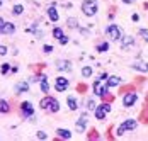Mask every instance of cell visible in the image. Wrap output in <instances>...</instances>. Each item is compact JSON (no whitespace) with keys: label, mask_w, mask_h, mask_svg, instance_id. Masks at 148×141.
<instances>
[{"label":"cell","mask_w":148,"mask_h":141,"mask_svg":"<svg viewBox=\"0 0 148 141\" xmlns=\"http://www.w3.org/2000/svg\"><path fill=\"white\" fill-rule=\"evenodd\" d=\"M97 10H99V3H97V0H85V2L82 3V12L87 15V17L95 15L97 14Z\"/></svg>","instance_id":"6da1fadb"},{"label":"cell","mask_w":148,"mask_h":141,"mask_svg":"<svg viewBox=\"0 0 148 141\" xmlns=\"http://www.w3.org/2000/svg\"><path fill=\"white\" fill-rule=\"evenodd\" d=\"M106 36L111 39V41H119L121 38H123V31L119 26L116 24H109L107 27H106Z\"/></svg>","instance_id":"7a4b0ae2"},{"label":"cell","mask_w":148,"mask_h":141,"mask_svg":"<svg viewBox=\"0 0 148 141\" xmlns=\"http://www.w3.org/2000/svg\"><path fill=\"white\" fill-rule=\"evenodd\" d=\"M136 126H138V123L134 121V119H126V121H123L121 124H119V127H118V136H123L126 131H134L136 129Z\"/></svg>","instance_id":"3957f363"},{"label":"cell","mask_w":148,"mask_h":141,"mask_svg":"<svg viewBox=\"0 0 148 141\" xmlns=\"http://www.w3.org/2000/svg\"><path fill=\"white\" fill-rule=\"evenodd\" d=\"M92 88H94V94L97 95V97H106L107 95V92H109V87L106 84H102V78H97L94 85H92Z\"/></svg>","instance_id":"277c9868"},{"label":"cell","mask_w":148,"mask_h":141,"mask_svg":"<svg viewBox=\"0 0 148 141\" xmlns=\"http://www.w3.org/2000/svg\"><path fill=\"white\" fill-rule=\"evenodd\" d=\"M109 112H111V104H107V102H104V104H101V105H97L95 111H94L95 117H97L99 121L106 119V116H107Z\"/></svg>","instance_id":"5b68a950"},{"label":"cell","mask_w":148,"mask_h":141,"mask_svg":"<svg viewBox=\"0 0 148 141\" xmlns=\"http://www.w3.org/2000/svg\"><path fill=\"white\" fill-rule=\"evenodd\" d=\"M21 112H22V117H32V114H34V107H32V104L31 102H22L21 104Z\"/></svg>","instance_id":"8992f818"},{"label":"cell","mask_w":148,"mask_h":141,"mask_svg":"<svg viewBox=\"0 0 148 141\" xmlns=\"http://www.w3.org/2000/svg\"><path fill=\"white\" fill-rule=\"evenodd\" d=\"M68 78H65V77H58L56 80H55V88H56V92H65L66 88H68Z\"/></svg>","instance_id":"52a82bcc"},{"label":"cell","mask_w":148,"mask_h":141,"mask_svg":"<svg viewBox=\"0 0 148 141\" xmlns=\"http://www.w3.org/2000/svg\"><path fill=\"white\" fill-rule=\"evenodd\" d=\"M136 100H138V95L134 94V92H130V94H126L124 97H123V105L124 107H131L136 104Z\"/></svg>","instance_id":"ba28073f"},{"label":"cell","mask_w":148,"mask_h":141,"mask_svg":"<svg viewBox=\"0 0 148 141\" xmlns=\"http://www.w3.org/2000/svg\"><path fill=\"white\" fill-rule=\"evenodd\" d=\"M131 68H134V70H138V71H141V73H148V61L138 60V61L131 63Z\"/></svg>","instance_id":"9c48e42d"},{"label":"cell","mask_w":148,"mask_h":141,"mask_svg":"<svg viewBox=\"0 0 148 141\" xmlns=\"http://www.w3.org/2000/svg\"><path fill=\"white\" fill-rule=\"evenodd\" d=\"M134 46V38L133 36H123L121 38V48L123 49H130Z\"/></svg>","instance_id":"30bf717a"},{"label":"cell","mask_w":148,"mask_h":141,"mask_svg":"<svg viewBox=\"0 0 148 141\" xmlns=\"http://www.w3.org/2000/svg\"><path fill=\"white\" fill-rule=\"evenodd\" d=\"M56 68L60 71H72V61H68V60H58L56 61Z\"/></svg>","instance_id":"8fae6325"},{"label":"cell","mask_w":148,"mask_h":141,"mask_svg":"<svg viewBox=\"0 0 148 141\" xmlns=\"http://www.w3.org/2000/svg\"><path fill=\"white\" fill-rule=\"evenodd\" d=\"M87 127V114H82V117L77 121V131L78 133H84Z\"/></svg>","instance_id":"7c38bea8"},{"label":"cell","mask_w":148,"mask_h":141,"mask_svg":"<svg viewBox=\"0 0 148 141\" xmlns=\"http://www.w3.org/2000/svg\"><path fill=\"white\" fill-rule=\"evenodd\" d=\"M123 80H121V77H116V75H111V77H107V80H106V85L111 88V87H118Z\"/></svg>","instance_id":"4fadbf2b"},{"label":"cell","mask_w":148,"mask_h":141,"mask_svg":"<svg viewBox=\"0 0 148 141\" xmlns=\"http://www.w3.org/2000/svg\"><path fill=\"white\" fill-rule=\"evenodd\" d=\"M39 87H41V90H43L45 94L49 92V84H48V77H46V75H41V77H39Z\"/></svg>","instance_id":"5bb4252c"},{"label":"cell","mask_w":148,"mask_h":141,"mask_svg":"<svg viewBox=\"0 0 148 141\" xmlns=\"http://www.w3.org/2000/svg\"><path fill=\"white\" fill-rule=\"evenodd\" d=\"M48 17H49V21H53V22H56V21L60 19L58 10H56V7H55V5H51V7L48 9Z\"/></svg>","instance_id":"9a60e30c"},{"label":"cell","mask_w":148,"mask_h":141,"mask_svg":"<svg viewBox=\"0 0 148 141\" xmlns=\"http://www.w3.org/2000/svg\"><path fill=\"white\" fill-rule=\"evenodd\" d=\"M14 32H15V24H12V22H5L0 34H14Z\"/></svg>","instance_id":"2e32d148"},{"label":"cell","mask_w":148,"mask_h":141,"mask_svg":"<svg viewBox=\"0 0 148 141\" xmlns=\"http://www.w3.org/2000/svg\"><path fill=\"white\" fill-rule=\"evenodd\" d=\"M53 99H55V97H49V95H48V97H45V99H41V102H39V107H41V109H46V111H49Z\"/></svg>","instance_id":"e0dca14e"},{"label":"cell","mask_w":148,"mask_h":141,"mask_svg":"<svg viewBox=\"0 0 148 141\" xmlns=\"http://www.w3.org/2000/svg\"><path fill=\"white\" fill-rule=\"evenodd\" d=\"M56 134H58L60 138H63V140H70V138H72V131L63 129V127H58V129H56Z\"/></svg>","instance_id":"ac0fdd59"},{"label":"cell","mask_w":148,"mask_h":141,"mask_svg":"<svg viewBox=\"0 0 148 141\" xmlns=\"http://www.w3.org/2000/svg\"><path fill=\"white\" fill-rule=\"evenodd\" d=\"M29 90V84L27 82H19L15 85V94H22V92H27Z\"/></svg>","instance_id":"d6986e66"},{"label":"cell","mask_w":148,"mask_h":141,"mask_svg":"<svg viewBox=\"0 0 148 141\" xmlns=\"http://www.w3.org/2000/svg\"><path fill=\"white\" fill-rule=\"evenodd\" d=\"M66 104H68V109H70V111H77V109H78V100L75 99L73 95H70V97L66 99Z\"/></svg>","instance_id":"ffe728a7"},{"label":"cell","mask_w":148,"mask_h":141,"mask_svg":"<svg viewBox=\"0 0 148 141\" xmlns=\"http://www.w3.org/2000/svg\"><path fill=\"white\" fill-rule=\"evenodd\" d=\"M10 112V105L5 99H0V114H9Z\"/></svg>","instance_id":"44dd1931"},{"label":"cell","mask_w":148,"mask_h":141,"mask_svg":"<svg viewBox=\"0 0 148 141\" xmlns=\"http://www.w3.org/2000/svg\"><path fill=\"white\" fill-rule=\"evenodd\" d=\"M63 36H65V32H63V29H61V27H55V29H53V38H56V39L60 41Z\"/></svg>","instance_id":"7402d4cb"},{"label":"cell","mask_w":148,"mask_h":141,"mask_svg":"<svg viewBox=\"0 0 148 141\" xmlns=\"http://www.w3.org/2000/svg\"><path fill=\"white\" fill-rule=\"evenodd\" d=\"M58 111H60V102H58V99H53L51 107H49V112H58Z\"/></svg>","instance_id":"603a6c76"},{"label":"cell","mask_w":148,"mask_h":141,"mask_svg":"<svg viewBox=\"0 0 148 141\" xmlns=\"http://www.w3.org/2000/svg\"><path fill=\"white\" fill-rule=\"evenodd\" d=\"M92 73H94V70H92L90 66H84V68H82V75H84L85 78H89V77H92Z\"/></svg>","instance_id":"cb8c5ba5"},{"label":"cell","mask_w":148,"mask_h":141,"mask_svg":"<svg viewBox=\"0 0 148 141\" xmlns=\"http://www.w3.org/2000/svg\"><path fill=\"white\" fill-rule=\"evenodd\" d=\"M109 49V42H101V44H97V51L99 53H104V51H107Z\"/></svg>","instance_id":"d4e9b609"},{"label":"cell","mask_w":148,"mask_h":141,"mask_svg":"<svg viewBox=\"0 0 148 141\" xmlns=\"http://www.w3.org/2000/svg\"><path fill=\"white\" fill-rule=\"evenodd\" d=\"M12 12H14L15 15H21L22 12H24V7H22L21 3H17V5H14V9H12Z\"/></svg>","instance_id":"484cf974"},{"label":"cell","mask_w":148,"mask_h":141,"mask_svg":"<svg viewBox=\"0 0 148 141\" xmlns=\"http://www.w3.org/2000/svg\"><path fill=\"white\" fill-rule=\"evenodd\" d=\"M138 32H140V36H141V38H143V39H145V41L148 42V29L141 27V29H140V31H138Z\"/></svg>","instance_id":"4316f807"},{"label":"cell","mask_w":148,"mask_h":141,"mask_svg":"<svg viewBox=\"0 0 148 141\" xmlns=\"http://www.w3.org/2000/svg\"><path fill=\"white\" fill-rule=\"evenodd\" d=\"M0 71H2V75H7V73L10 71V65H9V63H3L2 68H0Z\"/></svg>","instance_id":"83f0119b"},{"label":"cell","mask_w":148,"mask_h":141,"mask_svg":"<svg viewBox=\"0 0 148 141\" xmlns=\"http://www.w3.org/2000/svg\"><path fill=\"white\" fill-rule=\"evenodd\" d=\"M87 107H89V111H95V102H94V99H90V100H87Z\"/></svg>","instance_id":"f1b7e54d"},{"label":"cell","mask_w":148,"mask_h":141,"mask_svg":"<svg viewBox=\"0 0 148 141\" xmlns=\"http://www.w3.org/2000/svg\"><path fill=\"white\" fill-rule=\"evenodd\" d=\"M36 136H38L39 140H46V138H48V136H46V133H43V131H38V133H36Z\"/></svg>","instance_id":"f546056e"},{"label":"cell","mask_w":148,"mask_h":141,"mask_svg":"<svg viewBox=\"0 0 148 141\" xmlns=\"http://www.w3.org/2000/svg\"><path fill=\"white\" fill-rule=\"evenodd\" d=\"M7 55V46H0V56Z\"/></svg>","instance_id":"4dcf8cb0"},{"label":"cell","mask_w":148,"mask_h":141,"mask_svg":"<svg viewBox=\"0 0 148 141\" xmlns=\"http://www.w3.org/2000/svg\"><path fill=\"white\" fill-rule=\"evenodd\" d=\"M51 51H53V46L46 44V46H45V53H51Z\"/></svg>","instance_id":"1f68e13d"},{"label":"cell","mask_w":148,"mask_h":141,"mask_svg":"<svg viewBox=\"0 0 148 141\" xmlns=\"http://www.w3.org/2000/svg\"><path fill=\"white\" fill-rule=\"evenodd\" d=\"M68 42V36H63L61 39H60V44H66Z\"/></svg>","instance_id":"d6a6232c"},{"label":"cell","mask_w":148,"mask_h":141,"mask_svg":"<svg viewBox=\"0 0 148 141\" xmlns=\"http://www.w3.org/2000/svg\"><path fill=\"white\" fill-rule=\"evenodd\" d=\"M131 21H133V22H138V21H140V15H138V14H133V15H131Z\"/></svg>","instance_id":"836d02e7"},{"label":"cell","mask_w":148,"mask_h":141,"mask_svg":"<svg viewBox=\"0 0 148 141\" xmlns=\"http://www.w3.org/2000/svg\"><path fill=\"white\" fill-rule=\"evenodd\" d=\"M3 24H5V21L0 17V32H2V29H3Z\"/></svg>","instance_id":"e575fe53"},{"label":"cell","mask_w":148,"mask_h":141,"mask_svg":"<svg viewBox=\"0 0 148 141\" xmlns=\"http://www.w3.org/2000/svg\"><path fill=\"white\" fill-rule=\"evenodd\" d=\"M68 24H70V26H77V21H75V19H70Z\"/></svg>","instance_id":"d590c367"},{"label":"cell","mask_w":148,"mask_h":141,"mask_svg":"<svg viewBox=\"0 0 148 141\" xmlns=\"http://www.w3.org/2000/svg\"><path fill=\"white\" fill-rule=\"evenodd\" d=\"M121 2H124V3H133L134 0H121Z\"/></svg>","instance_id":"8d00e7d4"},{"label":"cell","mask_w":148,"mask_h":141,"mask_svg":"<svg viewBox=\"0 0 148 141\" xmlns=\"http://www.w3.org/2000/svg\"><path fill=\"white\" fill-rule=\"evenodd\" d=\"M0 7H2V0H0Z\"/></svg>","instance_id":"74e56055"}]
</instances>
